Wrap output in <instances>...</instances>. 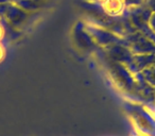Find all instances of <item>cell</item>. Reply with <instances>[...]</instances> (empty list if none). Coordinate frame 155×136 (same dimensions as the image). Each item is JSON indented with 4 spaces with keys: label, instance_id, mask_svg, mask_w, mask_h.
I'll return each mask as SVG.
<instances>
[{
    "label": "cell",
    "instance_id": "obj_1",
    "mask_svg": "<svg viewBox=\"0 0 155 136\" xmlns=\"http://www.w3.org/2000/svg\"><path fill=\"white\" fill-rule=\"evenodd\" d=\"M121 102L134 130L146 136H155V111L138 101L123 98Z\"/></svg>",
    "mask_w": 155,
    "mask_h": 136
},
{
    "label": "cell",
    "instance_id": "obj_2",
    "mask_svg": "<svg viewBox=\"0 0 155 136\" xmlns=\"http://www.w3.org/2000/svg\"><path fill=\"white\" fill-rule=\"evenodd\" d=\"M5 18L9 20L14 27H18L26 18V15L16 7H8Z\"/></svg>",
    "mask_w": 155,
    "mask_h": 136
},
{
    "label": "cell",
    "instance_id": "obj_3",
    "mask_svg": "<svg viewBox=\"0 0 155 136\" xmlns=\"http://www.w3.org/2000/svg\"><path fill=\"white\" fill-rule=\"evenodd\" d=\"M5 56V47H3L2 44H1V41H0V63L3 61Z\"/></svg>",
    "mask_w": 155,
    "mask_h": 136
},
{
    "label": "cell",
    "instance_id": "obj_4",
    "mask_svg": "<svg viewBox=\"0 0 155 136\" xmlns=\"http://www.w3.org/2000/svg\"><path fill=\"white\" fill-rule=\"evenodd\" d=\"M3 37H5V30H3V27L0 24V41H2Z\"/></svg>",
    "mask_w": 155,
    "mask_h": 136
},
{
    "label": "cell",
    "instance_id": "obj_5",
    "mask_svg": "<svg viewBox=\"0 0 155 136\" xmlns=\"http://www.w3.org/2000/svg\"><path fill=\"white\" fill-rule=\"evenodd\" d=\"M131 136H146V135H143V134H140V133H138L137 131H135V130H134V131H133V133L131 134Z\"/></svg>",
    "mask_w": 155,
    "mask_h": 136
},
{
    "label": "cell",
    "instance_id": "obj_6",
    "mask_svg": "<svg viewBox=\"0 0 155 136\" xmlns=\"http://www.w3.org/2000/svg\"><path fill=\"white\" fill-rule=\"evenodd\" d=\"M10 0H0V5H5V3L9 2Z\"/></svg>",
    "mask_w": 155,
    "mask_h": 136
}]
</instances>
